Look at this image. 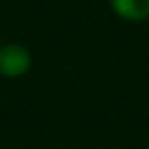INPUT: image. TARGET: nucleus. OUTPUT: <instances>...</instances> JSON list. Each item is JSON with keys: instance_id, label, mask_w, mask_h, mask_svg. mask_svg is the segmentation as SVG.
I'll return each mask as SVG.
<instances>
[{"instance_id": "nucleus-2", "label": "nucleus", "mask_w": 149, "mask_h": 149, "mask_svg": "<svg viewBox=\"0 0 149 149\" xmlns=\"http://www.w3.org/2000/svg\"><path fill=\"white\" fill-rule=\"evenodd\" d=\"M110 8L129 23H143L149 19V0H110Z\"/></svg>"}, {"instance_id": "nucleus-3", "label": "nucleus", "mask_w": 149, "mask_h": 149, "mask_svg": "<svg viewBox=\"0 0 149 149\" xmlns=\"http://www.w3.org/2000/svg\"><path fill=\"white\" fill-rule=\"evenodd\" d=\"M147 149H149V145H147Z\"/></svg>"}, {"instance_id": "nucleus-1", "label": "nucleus", "mask_w": 149, "mask_h": 149, "mask_svg": "<svg viewBox=\"0 0 149 149\" xmlns=\"http://www.w3.org/2000/svg\"><path fill=\"white\" fill-rule=\"evenodd\" d=\"M31 63H33V57L25 45L8 43L0 47V76H6V78L25 76L31 70Z\"/></svg>"}]
</instances>
